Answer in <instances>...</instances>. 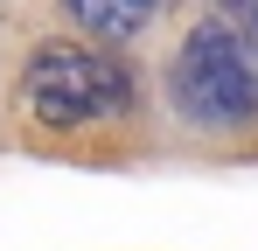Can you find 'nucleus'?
Returning <instances> with one entry per match:
<instances>
[{"mask_svg":"<svg viewBox=\"0 0 258 251\" xmlns=\"http://www.w3.org/2000/svg\"><path fill=\"white\" fill-rule=\"evenodd\" d=\"M21 105H28L35 126L70 133V126H98V119L133 112V77L105 56V49H84V42H42L35 63L21 70Z\"/></svg>","mask_w":258,"mask_h":251,"instance_id":"nucleus-1","label":"nucleus"},{"mask_svg":"<svg viewBox=\"0 0 258 251\" xmlns=\"http://www.w3.org/2000/svg\"><path fill=\"white\" fill-rule=\"evenodd\" d=\"M168 91H174V112L188 126H203V133H237V126L258 119L251 49L230 35L223 21H203V28L181 35L174 70H168Z\"/></svg>","mask_w":258,"mask_h":251,"instance_id":"nucleus-2","label":"nucleus"},{"mask_svg":"<svg viewBox=\"0 0 258 251\" xmlns=\"http://www.w3.org/2000/svg\"><path fill=\"white\" fill-rule=\"evenodd\" d=\"M77 21H84L91 35H105V42H126L140 35V21L154 14V0H63Z\"/></svg>","mask_w":258,"mask_h":251,"instance_id":"nucleus-3","label":"nucleus"},{"mask_svg":"<svg viewBox=\"0 0 258 251\" xmlns=\"http://www.w3.org/2000/svg\"><path fill=\"white\" fill-rule=\"evenodd\" d=\"M223 7H237V14H244V28H251V42H258V0H223Z\"/></svg>","mask_w":258,"mask_h":251,"instance_id":"nucleus-4","label":"nucleus"}]
</instances>
